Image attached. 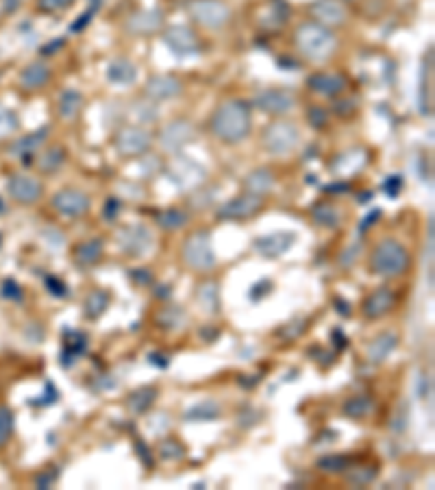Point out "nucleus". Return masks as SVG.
<instances>
[{
  "label": "nucleus",
  "mask_w": 435,
  "mask_h": 490,
  "mask_svg": "<svg viewBox=\"0 0 435 490\" xmlns=\"http://www.w3.org/2000/svg\"><path fill=\"white\" fill-rule=\"evenodd\" d=\"M163 44H166L176 57H189V55H196L201 51V42H198L196 33H194L189 26H181V24L166 28V33H163Z\"/></svg>",
  "instance_id": "ddd939ff"
},
{
  "label": "nucleus",
  "mask_w": 435,
  "mask_h": 490,
  "mask_svg": "<svg viewBox=\"0 0 435 490\" xmlns=\"http://www.w3.org/2000/svg\"><path fill=\"white\" fill-rule=\"evenodd\" d=\"M102 240L100 237H94V240H87L83 244H79L74 248V262L81 269H89V266L98 264V260L102 257Z\"/></svg>",
  "instance_id": "bb28decb"
},
{
  "label": "nucleus",
  "mask_w": 435,
  "mask_h": 490,
  "mask_svg": "<svg viewBox=\"0 0 435 490\" xmlns=\"http://www.w3.org/2000/svg\"><path fill=\"white\" fill-rule=\"evenodd\" d=\"M400 188H402V179H400V176H398V174L389 176V179L385 181V194H387V197H398Z\"/></svg>",
  "instance_id": "3c124183"
},
{
  "label": "nucleus",
  "mask_w": 435,
  "mask_h": 490,
  "mask_svg": "<svg viewBox=\"0 0 435 490\" xmlns=\"http://www.w3.org/2000/svg\"><path fill=\"white\" fill-rule=\"evenodd\" d=\"M81 105H83V94L79 90H74V87H68V90L62 92L59 96V116L66 118V120H72L74 116L81 111Z\"/></svg>",
  "instance_id": "2f4dec72"
},
{
  "label": "nucleus",
  "mask_w": 435,
  "mask_h": 490,
  "mask_svg": "<svg viewBox=\"0 0 435 490\" xmlns=\"http://www.w3.org/2000/svg\"><path fill=\"white\" fill-rule=\"evenodd\" d=\"M222 417V408L218 401L214 399H205V401H198V403H194L187 412H185V421L189 423H212V421H218Z\"/></svg>",
  "instance_id": "a878e982"
},
{
  "label": "nucleus",
  "mask_w": 435,
  "mask_h": 490,
  "mask_svg": "<svg viewBox=\"0 0 435 490\" xmlns=\"http://www.w3.org/2000/svg\"><path fill=\"white\" fill-rule=\"evenodd\" d=\"M398 343H400V338H398V334H396L394 329H387V332L379 334V336L374 338L372 343L368 345V349H366L368 360H370L372 364L385 362L389 355L394 353V349L398 347Z\"/></svg>",
  "instance_id": "412c9836"
},
{
  "label": "nucleus",
  "mask_w": 435,
  "mask_h": 490,
  "mask_svg": "<svg viewBox=\"0 0 435 490\" xmlns=\"http://www.w3.org/2000/svg\"><path fill=\"white\" fill-rule=\"evenodd\" d=\"M298 327H305V320H294L290 327H285V329H290V334H285V336H288L290 340H292V338H298V336H301V332H298Z\"/></svg>",
  "instance_id": "4d7b16f0"
},
{
  "label": "nucleus",
  "mask_w": 435,
  "mask_h": 490,
  "mask_svg": "<svg viewBox=\"0 0 435 490\" xmlns=\"http://www.w3.org/2000/svg\"><path fill=\"white\" fill-rule=\"evenodd\" d=\"M118 207H120V203L115 199H109L107 203H104V218L113 220L118 216Z\"/></svg>",
  "instance_id": "6e6d98bb"
},
{
  "label": "nucleus",
  "mask_w": 435,
  "mask_h": 490,
  "mask_svg": "<svg viewBox=\"0 0 435 490\" xmlns=\"http://www.w3.org/2000/svg\"><path fill=\"white\" fill-rule=\"evenodd\" d=\"M194 140V127L187 120H174L166 125L159 133V144L163 151H178Z\"/></svg>",
  "instance_id": "dca6fc26"
},
{
  "label": "nucleus",
  "mask_w": 435,
  "mask_h": 490,
  "mask_svg": "<svg viewBox=\"0 0 435 490\" xmlns=\"http://www.w3.org/2000/svg\"><path fill=\"white\" fill-rule=\"evenodd\" d=\"M272 290V281L270 279H261L259 284H254L252 288H250V299L252 301H259V299H263V296Z\"/></svg>",
  "instance_id": "09e8293b"
},
{
  "label": "nucleus",
  "mask_w": 435,
  "mask_h": 490,
  "mask_svg": "<svg viewBox=\"0 0 435 490\" xmlns=\"http://www.w3.org/2000/svg\"><path fill=\"white\" fill-rule=\"evenodd\" d=\"M50 79H53V70L48 68V64H44V62L28 64L20 72V85L24 87V90H39V87L48 85Z\"/></svg>",
  "instance_id": "4be33fe9"
},
{
  "label": "nucleus",
  "mask_w": 435,
  "mask_h": 490,
  "mask_svg": "<svg viewBox=\"0 0 435 490\" xmlns=\"http://www.w3.org/2000/svg\"><path fill=\"white\" fill-rule=\"evenodd\" d=\"M59 46H64V39H57V42H53L50 46L41 48V53H44V55H53V51H55V48H59Z\"/></svg>",
  "instance_id": "e2e57ef3"
},
{
  "label": "nucleus",
  "mask_w": 435,
  "mask_h": 490,
  "mask_svg": "<svg viewBox=\"0 0 435 490\" xmlns=\"http://www.w3.org/2000/svg\"><path fill=\"white\" fill-rule=\"evenodd\" d=\"M181 257L183 264L194 273H212L218 260L214 253V244H212V233L209 231H194L185 237L183 248H181Z\"/></svg>",
  "instance_id": "20e7f679"
},
{
  "label": "nucleus",
  "mask_w": 435,
  "mask_h": 490,
  "mask_svg": "<svg viewBox=\"0 0 435 490\" xmlns=\"http://www.w3.org/2000/svg\"><path fill=\"white\" fill-rule=\"evenodd\" d=\"M7 192H9V197L20 205H35L44 194V188L35 176L18 172V174L9 176Z\"/></svg>",
  "instance_id": "f8f14e48"
},
{
  "label": "nucleus",
  "mask_w": 435,
  "mask_h": 490,
  "mask_svg": "<svg viewBox=\"0 0 435 490\" xmlns=\"http://www.w3.org/2000/svg\"><path fill=\"white\" fill-rule=\"evenodd\" d=\"M189 16L205 28H222L231 20V9L220 0H194L189 3Z\"/></svg>",
  "instance_id": "0eeeda50"
},
{
  "label": "nucleus",
  "mask_w": 435,
  "mask_h": 490,
  "mask_svg": "<svg viewBox=\"0 0 435 490\" xmlns=\"http://www.w3.org/2000/svg\"><path fill=\"white\" fill-rule=\"evenodd\" d=\"M261 144L270 155L285 157L296 151V146L301 144V131L294 122L279 120L268 125L261 133Z\"/></svg>",
  "instance_id": "39448f33"
},
{
  "label": "nucleus",
  "mask_w": 435,
  "mask_h": 490,
  "mask_svg": "<svg viewBox=\"0 0 435 490\" xmlns=\"http://www.w3.org/2000/svg\"><path fill=\"white\" fill-rule=\"evenodd\" d=\"M89 197L81 190H59L53 197V210L66 218H81L89 212Z\"/></svg>",
  "instance_id": "9b49d317"
},
{
  "label": "nucleus",
  "mask_w": 435,
  "mask_h": 490,
  "mask_svg": "<svg viewBox=\"0 0 435 490\" xmlns=\"http://www.w3.org/2000/svg\"><path fill=\"white\" fill-rule=\"evenodd\" d=\"M296 240L294 233H288V231H277V233H270V235H261L254 240V251H257L259 255L263 257H279L283 255L285 251H288Z\"/></svg>",
  "instance_id": "a211bd4d"
},
{
  "label": "nucleus",
  "mask_w": 435,
  "mask_h": 490,
  "mask_svg": "<svg viewBox=\"0 0 435 490\" xmlns=\"http://www.w3.org/2000/svg\"><path fill=\"white\" fill-rule=\"evenodd\" d=\"M55 401H57V390H55V385L48 381V394H46V397H41V399H35L33 403H35V406H37V403H39V406H41V403L50 406V403H55Z\"/></svg>",
  "instance_id": "5fc2aeb1"
},
{
  "label": "nucleus",
  "mask_w": 435,
  "mask_h": 490,
  "mask_svg": "<svg viewBox=\"0 0 435 490\" xmlns=\"http://www.w3.org/2000/svg\"><path fill=\"white\" fill-rule=\"evenodd\" d=\"M379 475V469L374 466V464H364V466H357L353 469L349 475H346V480L351 486H368L374 478Z\"/></svg>",
  "instance_id": "58836bf2"
},
{
  "label": "nucleus",
  "mask_w": 435,
  "mask_h": 490,
  "mask_svg": "<svg viewBox=\"0 0 435 490\" xmlns=\"http://www.w3.org/2000/svg\"><path fill=\"white\" fill-rule=\"evenodd\" d=\"M309 90L316 92L320 96H337L346 90V79L342 74H331V72H316L313 77H309L307 81Z\"/></svg>",
  "instance_id": "aec40b11"
},
{
  "label": "nucleus",
  "mask_w": 435,
  "mask_h": 490,
  "mask_svg": "<svg viewBox=\"0 0 435 490\" xmlns=\"http://www.w3.org/2000/svg\"><path fill=\"white\" fill-rule=\"evenodd\" d=\"M342 412L346 414L349 419H364L368 417V414L372 412V399L368 394H355L351 399L344 401V406H342Z\"/></svg>",
  "instance_id": "72a5a7b5"
},
{
  "label": "nucleus",
  "mask_w": 435,
  "mask_h": 490,
  "mask_svg": "<svg viewBox=\"0 0 435 490\" xmlns=\"http://www.w3.org/2000/svg\"><path fill=\"white\" fill-rule=\"evenodd\" d=\"M131 277L138 281L140 286H148L153 281V275L148 273V271H131Z\"/></svg>",
  "instance_id": "864d4df0"
},
{
  "label": "nucleus",
  "mask_w": 435,
  "mask_h": 490,
  "mask_svg": "<svg viewBox=\"0 0 435 490\" xmlns=\"http://www.w3.org/2000/svg\"><path fill=\"white\" fill-rule=\"evenodd\" d=\"M55 482H57V471L50 469V471H44V473L39 475V478L35 480V486H37V488H50Z\"/></svg>",
  "instance_id": "8fccbe9b"
},
{
  "label": "nucleus",
  "mask_w": 435,
  "mask_h": 490,
  "mask_svg": "<svg viewBox=\"0 0 435 490\" xmlns=\"http://www.w3.org/2000/svg\"><path fill=\"white\" fill-rule=\"evenodd\" d=\"M13 432V412L0 408V444H5Z\"/></svg>",
  "instance_id": "37998d69"
},
{
  "label": "nucleus",
  "mask_w": 435,
  "mask_h": 490,
  "mask_svg": "<svg viewBox=\"0 0 435 490\" xmlns=\"http://www.w3.org/2000/svg\"><path fill=\"white\" fill-rule=\"evenodd\" d=\"M307 120H309V125H311L313 129H322V127H326V122H328V114H326V109H322L320 105H313V107H309V111H307Z\"/></svg>",
  "instance_id": "c03bdc74"
},
{
  "label": "nucleus",
  "mask_w": 435,
  "mask_h": 490,
  "mask_svg": "<svg viewBox=\"0 0 435 490\" xmlns=\"http://www.w3.org/2000/svg\"><path fill=\"white\" fill-rule=\"evenodd\" d=\"M275 172L270 170V168H257V170H252L246 174V179H244V190L250 192V194L254 197H266L268 192H272L275 190Z\"/></svg>",
  "instance_id": "5701e85b"
},
{
  "label": "nucleus",
  "mask_w": 435,
  "mask_h": 490,
  "mask_svg": "<svg viewBox=\"0 0 435 490\" xmlns=\"http://www.w3.org/2000/svg\"><path fill=\"white\" fill-rule=\"evenodd\" d=\"M87 349V338L81 332H74V329H66L64 332V349H62V360L66 364V368L72 366V362L81 358Z\"/></svg>",
  "instance_id": "393cba45"
},
{
  "label": "nucleus",
  "mask_w": 435,
  "mask_h": 490,
  "mask_svg": "<svg viewBox=\"0 0 435 490\" xmlns=\"http://www.w3.org/2000/svg\"><path fill=\"white\" fill-rule=\"evenodd\" d=\"M335 307L344 311V316H349V314H351V307H349V303L344 301V299H335Z\"/></svg>",
  "instance_id": "680f3d73"
},
{
  "label": "nucleus",
  "mask_w": 435,
  "mask_h": 490,
  "mask_svg": "<svg viewBox=\"0 0 435 490\" xmlns=\"http://www.w3.org/2000/svg\"><path fill=\"white\" fill-rule=\"evenodd\" d=\"M155 237L146 225H127L118 231V244L122 253L131 257H142L153 248Z\"/></svg>",
  "instance_id": "6e6552de"
},
{
  "label": "nucleus",
  "mask_w": 435,
  "mask_h": 490,
  "mask_svg": "<svg viewBox=\"0 0 435 490\" xmlns=\"http://www.w3.org/2000/svg\"><path fill=\"white\" fill-rule=\"evenodd\" d=\"M168 176L174 181L176 188L189 190V188H196L205 181V170L196 161H192L187 157H176L168 166Z\"/></svg>",
  "instance_id": "4468645a"
},
{
  "label": "nucleus",
  "mask_w": 435,
  "mask_h": 490,
  "mask_svg": "<svg viewBox=\"0 0 435 490\" xmlns=\"http://www.w3.org/2000/svg\"><path fill=\"white\" fill-rule=\"evenodd\" d=\"M64 161H66V151H64L62 146H53V148H48V151L39 157L37 166L44 172H55V170H59V168L64 166Z\"/></svg>",
  "instance_id": "f704fd0d"
},
{
  "label": "nucleus",
  "mask_w": 435,
  "mask_h": 490,
  "mask_svg": "<svg viewBox=\"0 0 435 490\" xmlns=\"http://www.w3.org/2000/svg\"><path fill=\"white\" fill-rule=\"evenodd\" d=\"M316 466L320 471H324V473H344V471H349V466H351V457L349 455H342V453L340 455L337 453L324 455V457L318 460Z\"/></svg>",
  "instance_id": "4c0bfd02"
},
{
  "label": "nucleus",
  "mask_w": 435,
  "mask_h": 490,
  "mask_svg": "<svg viewBox=\"0 0 435 490\" xmlns=\"http://www.w3.org/2000/svg\"><path fill=\"white\" fill-rule=\"evenodd\" d=\"M311 13L324 26L346 24V18H349V11L340 0H316V3L311 5Z\"/></svg>",
  "instance_id": "6ab92c4d"
},
{
  "label": "nucleus",
  "mask_w": 435,
  "mask_h": 490,
  "mask_svg": "<svg viewBox=\"0 0 435 490\" xmlns=\"http://www.w3.org/2000/svg\"><path fill=\"white\" fill-rule=\"evenodd\" d=\"M409 253L398 240L385 237L370 255V271L381 277H398L409 269Z\"/></svg>",
  "instance_id": "7ed1b4c3"
},
{
  "label": "nucleus",
  "mask_w": 435,
  "mask_h": 490,
  "mask_svg": "<svg viewBox=\"0 0 435 490\" xmlns=\"http://www.w3.org/2000/svg\"><path fill=\"white\" fill-rule=\"evenodd\" d=\"M44 284H46V288L50 290V294L59 296V299H64V296L68 294V288H66L64 281L57 279V277H53V275H48L46 279H44Z\"/></svg>",
  "instance_id": "a18cd8bd"
},
{
  "label": "nucleus",
  "mask_w": 435,
  "mask_h": 490,
  "mask_svg": "<svg viewBox=\"0 0 435 490\" xmlns=\"http://www.w3.org/2000/svg\"><path fill=\"white\" fill-rule=\"evenodd\" d=\"M138 79V68L127 59H115L107 68V81L115 85H131Z\"/></svg>",
  "instance_id": "c85d7f7f"
},
{
  "label": "nucleus",
  "mask_w": 435,
  "mask_h": 490,
  "mask_svg": "<svg viewBox=\"0 0 435 490\" xmlns=\"http://www.w3.org/2000/svg\"><path fill=\"white\" fill-rule=\"evenodd\" d=\"M129 31L135 35H148L161 26V11H142L129 20Z\"/></svg>",
  "instance_id": "c756f323"
},
{
  "label": "nucleus",
  "mask_w": 435,
  "mask_h": 490,
  "mask_svg": "<svg viewBox=\"0 0 435 490\" xmlns=\"http://www.w3.org/2000/svg\"><path fill=\"white\" fill-rule=\"evenodd\" d=\"M16 129H18V116L5 107H0V138L11 136Z\"/></svg>",
  "instance_id": "79ce46f5"
},
{
  "label": "nucleus",
  "mask_w": 435,
  "mask_h": 490,
  "mask_svg": "<svg viewBox=\"0 0 435 490\" xmlns=\"http://www.w3.org/2000/svg\"><path fill=\"white\" fill-rule=\"evenodd\" d=\"M252 105L263 114L281 116V114H288L296 107V96L290 90H283V87H268V90H261L254 94Z\"/></svg>",
  "instance_id": "1a4fd4ad"
},
{
  "label": "nucleus",
  "mask_w": 435,
  "mask_h": 490,
  "mask_svg": "<svg viewBox=\"0 0 435 490\" xmlns=\"http://www.w3.org/2000/svg\"><path fill=\"white\" fill-rule=\"evenodd\" d=\"M72 5H74V0H39V9L41 11H48V13L64 11V9H68Z\"/></svg>",
  "instance_id": "49530a36"
},
{
  "label": "nucleus",
  "mask_w": 435,
  "mask_h": 490,
  "mask_svg": "<svg viewBox=\"0 0 435 490\" xmlns=\"http://www.w3.org/2000/svg\"><path fill=\"white\" fill-rule=\"evenodd\" d=\"M46 136H48V129H39V131L31 133V136H26V138L18 140L16 146H13V151L26 155L28 151H33V148H37L44 140H46Z\"/></svg>",
  "instance_id": "ea45409f"
},
{
  "label": "nucleus",
  "mask_w": 435,
  "mask_h": 490,
  "mask_svg": "<svg viewBox=\"0 0 435 490\" xmlns=\"http://www.w3.org/2000/svg\"><path fill=\"white\" fill-rule=\"evenodd\" d=\"M394 303H396V294H394V290H392V288H387V286H381V288L372 290V292L366 296L362 311H364V316H366V318L374 320V318L385 316L387 311L394 307Z\"/></svg>",
  "instance_id": "f3484780"
},
{
  "label": "nucleus",
  "mask_w": 435,
  "mask_h": 490,
  "mask_svg": "<svg viewBox=\"0 0 435 490\" xmlns=\"http://www.w3.org/2000/svg\"><path fill=\"white\" fill-rule=\"evenodd\" d=\"M198 303L207 309V311H218L220 309V290L216 284L207 281L198 288Z\"/></svg>",
  "instance_id": "c9c22d12"
},
{
  "label": "nucleus",
  "mask_w": 435,
  "mask_h": 490,
  "mask_svg": "<svg viewBox=\"0 0 435 490\" xmlns=\"http://www.w3.org/2000/svg\"><path fill=\"white\" fill-rule=\"evenodd\" d=\"M185 320H187L185 309L183 307H176V305L166 307L163 311H159V316H157V323L161 327H166V329H176V327H181Z\"/></svg>",
  "instance_id": "e433bc0d"
},
{
  "label": "nucleus",
  "mask_w": 435,
  "mask_h": 490,
  "mask_svg": "<svg viewBox=\"0 0 435 490\" xmlns=\"http://www.w3.org/2000/svg\"><path fill=\"white\" fill-rule=\"evenodd\" d=\"M296 48L309 62H326L337 48L335 35L320 22H303L294 33Z\"/></svg>",
  "instance_id": "f03ea898"
},
{
  "label": "nucleus",
  "mask_w": 435,
  "mask_h": 490,
  "mask_svg": "<svg viewBox=\"0 0 435 490\" xmlns=\"http://www.w3.org/2000/svg\"><path fill=\"white\" fill-rule=\"evenodd\" d=\"M263 207V199L261 197H254L250 192H244L231 201H227L224 205L218 207L216 218L218 220H246L250 216H254Z\"/></svg>",
  "instance_id": "9d476101"
},
{
  "label": "nucleus",
  "mask_w": 435,
  "mask_h": 490,
  "mask_svg": "<svg viewBox=\"0 0 435 490\" xmlns=\"http://www.w3.org/2000/svg\"><path fill=\"white\" fill-rule=\"evenodd\" d=\"M379 216H381V212H379V210H374V212H372V214H370V216H368V218H366V220L362 222V231H366V229H368V225H370V222H372V220H377Z\"/></svg>",
  "instance_id": "052dcab7"
},
{
  "label": "nucleus",
  "mask_w": 435,
  "mask_h": 490,
  "mask_svg": "<svg viewBox=\"0 0 435 490\" xmlns=\"http://www.w3.org/2000/svg\"><path fill=\"white\" fill-rule=\"evenodd\" d=\"M159 455L163 460H168V462H174V460H181L185 455V447L174 438H166L159 444Z\"/></svg>",
  "instance_id": "a19ab883"
},
{
  "label": "nucleus",
  "mask_w": 435,
  "mask_h": 490,
  "mask_svg": "<svg viewBox=\"0 0 435 490\" xmlns=\"http://www.w3.org/2000/svg\"><path fill=\"white\" fill-rule=\"evenodd\" d=\"M209 129L224 144H239L250 133V105L246 100H224L209 118Z\"/></svg>",
  "instance_id": "f257e3e1"
},
{
  "label": "nucleus",
  "mask_w": 435,
  "mask_h": 490,
  "mask_svg": "<svg viewBox=\"0 0 435 490\" xmlns=\"http://www.w3.org/2000/svg\"><path fill=\"white\" fill-rule=\"evenodd\" d=\"M157 397H159V390L155 388V385H142V388H135L133 392H129L127 408L133 414H144L155 406Z\"/></svg>",
  "instance_id": "b1692460"
},
{
  "label": "nucleus",
  "mask_w": 435,
  "mask_h": 490,
  "mask_svg": "<svg viewBox=\"0 0 435 490\" xmlns=\"http://www.w3.org/2000/svg\"><path fill=\"white\" fill-rule=\"evenodd\" d=\"M3 294L5 299H11V301H22V288L16 284V279H7L3 284Z\"/></svg>",
  "instance_id": "de8ad7c7"
},
{
  "label": "nucleus",
  "mask_w": 435,
  "mask_h": 490,
  "mask_svg": "<svg viewBox=\"0 0 435 490\" xmlns=\"http://www.w3.org/2000/svg\"><path fill=\"white\" fill-rule=\"evenodd\" d=\"M148 362H155L157 368H168V358H161V355H157V353L148 355Z\"/></svg>",
  "instance_id": "bf43d9fd"
},
{
  "label": "nucleus",
  "mask_w": 435,
  "mask_h": 490,
  "mask_svg": "<svg viewBox=\"0 0 435 490\" xmlns=\"http://www.w3.org/2000/svg\"><path fill=\"white\" fill-rule=\"evenodd\" d=\"M183 92V81L174 74H155L146 81L144 94L153 100H170Z\"/></svg>",
  "instance_id": "2eb2a0df"
},
{
  "label": "nucleus",
  "mask_w": 435,
  "mask_h": 490,
  "mask_svg": "<svg viewBox=\"0 0 435 490\" xmlns=\"http://www.w3.org/2000/svg\"><path fill=\"white\" fill-rule=\"evenodd\" d=\"M155 222L163 231H178L189 222V214L181 210V207H168V210H161L155 214Z\"/></svg>",
  "instance_id": "cd10ccee"
},
{
  "label": "nucleus",
  "mask_w": 435,
  "mask_h": 490,
  "mask_svg": "<svg viewBox=\"0 0 435 490\" xmlns=\"http://www.w3.org/2000/svg\"><path fill=\"white\" fill-rule=\"evenodd\" d=\"M153 144V136L151 131H146L142 127H135V125H127L122 127L113 138V146L115 151L122 155V157H135V155H142L146 153L148 148Z\"/></svg>",
  "instance_id": "423d86ee"
},
{
  "label": "nucleus",
  "mask_w": 435,
  "mask_h": 490,
  "mask_svg": "<svg viewBox=\"0 0 435 490\" xmlns=\"http://www.w3.org/2000/svg\"><path fill=\"white\" fill-rule=\"evenodd\" d=\"M311 220L316 222L318 227L324 229H337L342 222V214L337 207H333L331 203H316L311 207Z\"/></svg>",
  "instance_id": "7c9ffc66"
},
{
  "label": "nucleus",
  "mask_w": 435,
  "mask_h": 490,
  "mask_svg": "<svg viewBox=\"0 0 435 490\" xmlns=\"http://www.w3.org/2000/svg\"><path fill=\"white\" fill-rule=\"evenodd\" d=\"M109 307V294L104 290H92L87 294L83 311H85V318L87 320H96L100 314H104V309Z\"/></svg>",
  "instance_id": "473e14b6"
},
{
  "label": "nucleus",
  "mask_w": 435,
  "mask_h": 490,
  "mask_svg": "<svg viewBox=\"0 0 435 490\" xmlns=\"http://www.w3.org/2000/svg\"><path fill=\"white\" fill-rule=\"evenodd\" d=\"M351 185L349 183H333V185H326L324 190L328 192V194H344Z\"/></svg>",
  "instance_id": "13d9d810"
},
{
  "label": "nucleus",
  "mask_w": 435,
  "mask_h": 490,
  "mask_svg": "<svg viewBox=\"0 0 435 490\" xmlns=\"http://www.w3.org/2000/svg\"><path fill=\"white\" fill-rule=\"evenodd\" d=\"M135 449H138V451H140V457L144 460V464H146V466H153V455H151V449H148V447H146V444H144L142 440H138V442H135Z\"/></svg>",
  "instance_id": "603ef678"
}]
</instances>
